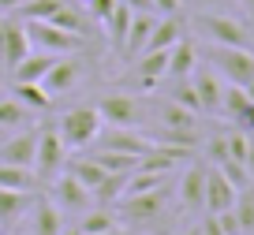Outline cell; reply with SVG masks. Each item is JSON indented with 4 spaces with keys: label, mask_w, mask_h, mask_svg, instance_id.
Returning a JSON list of instances; mask_svg holds the SVG:
<instances>
[{
    "label": "cell",
    "mask_w": 254,
    "mask_h": 235,
    "mask_svg": "<svg viewBox=\"0 0 254 235\" xmlns=\"http://www.w3.org/2000/svg\"><path fill=\"white\" fill-rule=\"evenodd\" d=\"M34 116H38V112H30L23 101L0 97V127H4V131H23V127H30Z\"/></svg>",
    "instance_id": "cell-24"
},
{
    "label": "cell",
    "mask_w": 254,
    "mask_h": 235,
    "mask_svg": "<svg viewBox=\"0 0 254 235\" xmlns=\"http://www.w3.org/2000/svg\"><path fill=\"white\" fill-rule=\"evenodd\" d=\"M64 4H67V0H23L15 11L23 19H45V23H53V19L64 11Z\"/></svg>",
    "instance_id": "cell-29"
},
{
    "label": "cell",
    "mask_w": 254,
    "mask_h": 235,
    "mask_svg": "<svg viewBox=\"0 0 254 235\" xmlns=\"http://www.w3.org/2000/svg\"><path fill=\"white\" fill-rule=\"evenodd\" d=\"M105 235H112V232H105Z\"/></svg>",
    "instance_id": "cell-48"
},
{
    "label": "cell",
    "mask_w": 254,
    "mask_h": 235,
    "mask_svg": "<svg viewBox=\"0 0 254 235\" xmlns=\"http://www.w3.org/2000/svg\"><path fill=\"white\" fill-rule=\"evenodd\" d=\"M243 90H247V97H251V101H254V78H251V82H247Z\"/></svg>",
    "instance_id": "cell-45"
},
{
    "label": "cell",
    "mask_w": 254,
    "mask_h": 235,
    "mask_svg": "<svg viewBox=\"0 0 254 235\" xmlns=\"http://www.w3.org/2000/svg\"><path fill=\"white\" fill-rule=\"evenodd\" d=\"M131 11H153V0H124Z\"/></svg>",
    "instance_id": "cell-41"
},
{
    "label": "cell",
    "mask_w": 254,
    "mask_h": 235,
    "mask_svg": "<svg viewBox=\"0 0 254 235\" xmlns=\"http://www.w3.org/2000/svg\"><path fill=\"white\" fill-rule=\"evenodd\" d=\"M236 194H239V190L232 187L228 179H224L221 168L209 165V168H206V209H209V213L232 209V205H236Z\"/></svg>",
    "instance_id": "cell-13"
},
{
    "label": "cell",
    "mask_w": 254,
    "mask_h": 235,
    "mask_svg": "<svg viewBox=\"0 0 254 235\" xmlns=\"http://www.w3.org/2000/svg\"><path fill=\"white\" fill-rule=\"evenodd\" d=\"M11 97L23 101L30 112H49V105H53V94H49L41 82H15V86H11Z\"/></svg>",
    "instance_id": "cell-25"
},
{
    "label": "cell",
    "mask_w": 254,
    "mask_h": 235,
    "mask_svg": "<svg viewBox=\"0 0 254 235\" xmlns=\"http://www.w3.org/2000/svg\"><path fill=\"white\" fill-rule=\"evenodd\" d=\"M202 8H224V4H228V0H198Z\"/></svg>",
    "instance_id": "cell-43"
},
{
    "label": "cell",
    "mask_w": 254,
    "mask_h": 235,
    "mask_svg": "<svg viewBox=\"0 0 254 235\" xmlns=\"http://www.w3.org/2000/svg\"><path fill=\"white\" fill-rule=\"evenodd\" d=\"M67 172H71L75 179L90 190V194H94V190L105 183V176H109V172H105V168L94 161V157H79V161H71V165H67Z\"/></svg>",
    "instance_id": "cell-26"
},
{
    "label": "cell",
    "mask_w": 254,
    "mask_h": 235,
    "mask_svg": "<svg viewBox=\"0 0 254 235\" xmlns=\"http://www.w3.org/2000/svg\"><path fill=\"white\" fill-rule=\"evenodd\" d=\"M224 157H228V142H224V131H221V134H213V138L206 142V161L217 165V161H224Z\"/></svg>",
    "instance_id": "cell-35"
},
{
    "label": "cell",
    "mask_w": 254,
    "mask_h": 235,
    "mask_svg": "<svg viewBox=\"0 0 254 235\" xmlns=\"http://www.w3.org/2000/svg\"><path fill=\"white\" fill-rule=\"evenodd\" d=\"M183 0H153V15H180Z\"/></svg>",
    "instance_id": "cell-38"
},
{
    "label": "cell",
    "mask_w": 254,
    "mask_h": 235,
    "mask_svg": "<svg viewBox=\"0 0 254 235\" xmlns=\"http://www.w3.org/2000/svg\"><path fill=\"white\" fill-rule=\"evenodd\" d=\"M131 15L135 11L127 8L124 0H116V8L109 11V19H105V26H109V41L116 49H124V38H127V26H131Z\"/></svg>",
    "instance_id": "cell-28"
},
{
    "label": "cell",
    "mask_w": 254,
    "mask_h": 235,
    "mask_svg": "<svg viewBox=\"0 0 254 235\" xmlns=\"http://www.w3.org/2000/svg\"><path fill=\"white\" fill-rule=\"evenodd\" d=\"M79 78H82V63L79 60H71V56H56L53 67H49L45 78H41V86H45L49 94H67Z\"/></svg>",
    "instance_id": "cell-14"
},
{
    "label": "cell",
    "mask_w": 254,
    "mask_h": 235,
    "mask_svg": "<svg viewBox=\"0 0 254 235\" xmlns=\"http://www.w3.org/2000/svg\"><path fill=\"white\" fill-rule=\"evenodd\" d=\"M251 105V97H247V90L243 86H236V82H224V94H221V112L228 119H236L239 112Z\"/></svg>",
    "instance_id": "cell-32"
},
{
    "label": "cell",
    "mask_w": 254,
    "mask_h": 235,
    "mask_svg": "<svg viewBox=\"0 0 254 235\" xmlns=\"http://www.w3.org/2000/svg\"><path fill=\"white\" fill-rule=\"evenodd\" d=\"M53 60H56L53 53H38V49H30V53L11 67V78H15V82H41L45 71L53 67Z\"/></svg>",
    "instance_id": "cell-19"
},
{
    "label": "cell",
    "mask_w": 254,
    "mask_h": 235,
    "mask_svg": "<svg viewBox=\"0 0 254 235\" xmlns=\"http://www.w3.org/2000/svg\"><path fill=\"white\" fill-rule=\"evenodd\" d=\"M239 4H243V8H247V11H254V0H239Z\"/></svg>",
    "instance_id": "cell-46"
},
{
    "label": "cell",
    "mask_w": 254,
    "mask_h": 235,
    "mask_svg": "<svg viewBox=\"0 0 254 235\" xmlns=\"http://www.w3.org/2000/svg\"><path fill=\"white\" fill-rule=\"evenodd\" d=\"M206 168L209 165H202V161H190L180 176V205L190 213L206 209Z\"/></svg>",
    "instance_id": "cell-11"
},
{
    "label": "cell",
    "mask_w": 254,
    "mask_h": 235,
    "mask_svg": "<svg viewBox=\"0 0 254 235\" xmlns=\"http://www.w3.org/2000/svg\"><path fill=\"white\" fill-rule=\"evenodd\" d=\"M217 168H221V172H224V179H228L232 183V187H236V190H247V187H251V172H247V165H243V161H232V157H224V161H217Z\"/></svg>",
    "instance_id": "cell-34"
},
{
    "label": "cell",
    "mask_w": 254,
    "mask_h": 235,
    "mask_svg": "<svg viewBox=\"0 0 254 235\" xmlns=\"http://www.w3.org/2000/svg\"><path fill=\"white\" fill-rule=\"evenodd\" d=\"M243 165H247V172H251V179H254V134L247 138V157H243Z\"/></svg>",
    "instance_id": "cell-40"
},
{
    "label": "cell",
    "mask_w": 254,
    "mask_h": 235,
    "mask_svg": "<svg viewBox=\"0 0 254 235\" xmlns=\"http://www.w3.org/2000/svg\"><path fill=\"white\" fill-rule=\"evenodd\" d=\"M53 202H56L60 213H86L90 202H94V194H90L71 172H56L53 176Z\"/></svg>",
    "instance_id": "cell-7"
},
{
    "label": "cell",
    "mask_w": 254,
    "mask_h": 235,
    "mask_svg": "<svg viewBox=\"0 0 254 235\" xmlns=\"http://www.w3.org/2000/svg\"><path fill=\"white\" fill-rule=\"evenodd\" d=\"M86 8L94 11V19H101V23H105V19H109V11L116 8V0H86Z\"/></svg>",
    "instance_id": "cell-37"
},
{
    "label": "cell",
    "mask_w": 254,
    "mask_h": 235,
    "mask_svg": "<svg viewBox=\"0 0 254 235\" xmlns=\"http://www.w3.org/2000/svg\"><path fill=\"white\" fill-rule=\"evenodd\" d=\"M153 23H157L153 11H135V15H131V26H127V38H124V56H127V60H135V56L142 53L146 38H150V30H153Z\"/></svg>",
    "instance_id": "cell-18"
},
{
    "label": "cell",
    "mask_w": 254,
    "mask_h": 235,
    "mask_svg": "<svg viewBox=\"0 0 254 235\" xmlns=\"http://www.w3.org/2000/svg\"><path fill=\"white\" fill-rule=\"evenodd\" d=\"M180 38H183L180 15H165V19H157V23H153L150 38H146V45H142V53H150V49H172Z\"/></svg>",
    "instance_id": "cell-21"
},
{
    "label": "cell",
    "mask_w": 254,
    "mask_h": 235,
    "mask_svg": "<svg viewBox=\"0 0 254 235\" xmlns=\"http://www.w3.org/2000/svg\"><path fill=\"white\" fill-rule=\"evenodd\" d=\"M190 86H194V94H198V109L202 112H221V94H224V78L217 75L209 63H194V71H190Z\"/></svg>",
    "instance_id": "cell-8"
},
{
    "label": "cell",
    "mask_w": 254,
    "mask_h": 235,
    "mask_svg": "<svg viewBox=\"0 0 254 235\" xmlns=\"http://www.w3.org/2000/svg\"><path fill=\"white\" fill-rule=\"evenodd\" d=\"M161 127L165 131H198V112L183 109L180 101H165L161 105Z\"/></svg>",
    "instance_id": "cell-23"
},
{
    "label": "cell",
    "mask_w": 254,
    "mask_h": 235,
    "mask_svg": "<svg viewBox=\"0 0 254 235\" xmlns=\"http://www.w3.org/2000/svg\"><path fill=\"white\" fill-rule=\"evenodd\" d=\"M0 187L4 190H34L38 176H34V168H19V165H4L0 161Z\"/></svg>",
    "instance_id": "cell-27"
},
{
    "label": "cell",
    "mask_w": 254,
    "mask_h": 235,
    "mask_svg": "<svg viewBox=\"0 0 254 235\" xmlns=\"http://www.w3.org/2000/svg\"><path fill=\"white\" fill-rule=\"evenodd\" d=\"M34 202V190H4L0 187V228H11L19 217H26Z\"/></svg>",
    "instance_id": "cell-20"
},
{
    "label": "cell",
    "mask_w": 254,
    "mask_h": 235,
    "mask_svg": "<svg viewBox=\"0 0 254 235\" xmlns=\"http://www.w3.org/2000/svg\"><path fill=\"white\" fill-rule=\"evenodd\" d=\"M94 109H97L101 119H109V123H116V127H135L138 119H142V105L131 94H109V97H101Z\"/></svg>",
    "instance_id": "cell-9"
},
{
    "label": "cell",
    "mask_w": 254,
    "mask_h": 235,
    "mask_svg": "<svg viewBox=\"0 0 254 235\" xmlns=\"http://www.w3.org/2000/svg\"><path fill=\"white\" fill-rule=\"evenodd\" d=\"M90 157H94L105 172H135V165H138V157L116 153V149H97V153H90Z\"/></svg>",
    "instance_id": "cell-31"
},
{
    "label": "cell",
    "mask_w": 254,
    "mask_h": 235,
    "mask_svg": "<svg viewBox=\"0 0 254 235\" xmlns=\"http://www.w3.org/2000/svg\"><path fill=\"white\" fill-rule=\"evenodd\" d=\"M198 235H224V232L217 224V217H206V220H198Z\"/></svg>",
    "instance_id": "cell-39"
},
{
    "label": "cell",
    "mask_w": 254,
    "mask_h": 235,
    "mask_svg": "<svg viewBox=\"0 0 254 235\" xmlns=\"http://www.w3.org/2000/svg\"><path fill=\"white\" fill-rule=\"evenodd\" d=\"M232 123H236V127H239V131H247V134H254V101H251V105H247V109H243V112H239V116H236V119H232Z\"/></svg>",
    "instance_id": "cell-36"
},
{
    "label": "cell",
    "mask_w": 254,
    "mask_h": 235,
    "mask_svg": "<svg viewBox=\"0 0 254 235\" xmlns=\"http://www.w3.org/2000/svg\"><path fill=\"white\" fill-rule=\"evenodd\" d=\"M194 30L209 41V45H239V49H254V38L243 23L221 15V11H198L194 15Z\"/></svg>",
    "instance_id": "cell-4"
},
{
    "label": "cell",
    "mask_w": 254,
    "mask_h": 235,
    "mask_svg": "<svg viewBox=\"0 0 254 235\" xmlns=\"http://www.w3.org/2000/svg\"><path fill=\"white\" fill-rule=\"evenodd\" d=\"M67 165V146H64L56 123H49L45 131H38V149H34V176L38 179H53L56 172H64Z\"/></svg>",
    "instance_id": "cell-6"
},
{
    "label": "cell",
    "mask_w": 254,
    "mask_h": 235,
    "mask_svg": "<svg viewBox=\"0 0 254 235\" xmlns=\"http://www.w3.org/2000/svg\"><path fill=\"white\" fill-rule=\"evenodd\" d=\"M232 213H236V220H239V232L251 235V232H254V190H251V187L236 194V205H232Z\"/></svg>",
    "instance_id": "cell-33"
},
{
    "label": "cell",
    "mask_w": 254,
    "mask_h": 235,
    "mask_svg": "<svg viewBox=\"0 0 254 235\" xmlns=\"http://www.w3.org/2000/svg\"><path fill=\"white\" fill-rule=\"evenodd\" d=\"M183 235H198V224H190V228H187V232H183Z\"/></svg>",
    "instance_id": "cell-47"
},
{
    "label": "cell",
    "mask_w": 254,
    "mask_h": 235,
    "mask_svg": "<svg viewBox=\"0 0 254 235\" xmlns=\"http://www.w3.org/2000/svg\"><path fill=\"white\" fill-rule=\"evenodd\" d=\"M23 0H0V15H8V11H15Z\"/></svg>",
    "instance_id": "cell-42"
},
{
    "label": "cell",
    "mask_w": 254,
    "mask_h": 235,
    "mask_svg": "<svg viewBox=\"0 0 254 235\" xmlns=\"http://www.w3.org/2000/svg\"><path fill=\"white\" fill-rule=\"evenodd\" d=\"M60 235H82V232H79V224H71V228H60Z\"/></svg>",
    "instance_id": "cell-44"
},
{
    "label": "cell",
    "mask_w": 254,
    "mask_h": 235,
    "mask_svg": "<svg viewBox=\"0 0 254 235\" xmlns=\"http://www.w3.org/2000/svg\"><path fill=\"white\" fill-rule=\"evenodd\" d=\"M116 205V220H127V224H150V220H157L161 213H165L168 205V183L157 190H146V194H127L120 198Z\"/></svg>",
    "instance_id": "cell-5"
},
{
    "label": "cell",
    "mask_w": 254,
    "mask_h": 235,
    "mask_svg": "<svg viewBox=\"0 0 254 235\" xmlns=\"http://www.w3.org/2000/svg\"><path fill=\"white\" fill-rule=\"evenodd\" d=\"M26 213H30V235H60L64 213L56 209V202H49V198H34Z\"/></svg>",
    "instance_id": "cell-16"
},
{
    "label": "cell",
    "mask_w": 254,
    "mask_h": 235,
    "mask_svg": "<svg viewBox=\"0 0 254 235\" xmlns=\"http://www.w3.org/2000/svg\"><path fill=\"white\" fill-rule=\"evenodd\" d=\"M194 63H198L194 45H190L187 38H180L172 49H168V71H165V78H187L190 71H194Z\"/></svg>",
    "instance_id": "cell-22"
},
{
    "label": "cell",
    "mask_w": 254,
    "mask_h": 235,
    "mask_svg": "<svg viewBox=\"0 0 254 235\" xmlns=\"http://www.w3.org/2000/svg\"><path fill=\"white\" fill-rule=\"evenodd\" d=\"M168 71V49H150V53H138L135 56V78L142 86H153L161 82Z\"/></svg>",
    "instance_id": "cell-17"
},
{
    "label": "cell",
    "mask_w": 254,
    "mask_h": 235,
    "mask_svg": "<svg viewBox=\"0 0 254 235\" xmlns=\"http://www.w3.org/2000/svg\"><path fill=\"white\" fill-rule=\"evenodd\" d=\"M34 149H38V131H15L4 146H0V161L19 168H34Z\"/></svg>",
    "instance_id": "cell-12"
},
{
    "label": "cell",
    "mask_w": 254,
    "mask_h": 235,
    "mask_svg": "<svg viewBox=\"0 0 254 235\" xmlns=\"http://www.w3.org/2000/svg\"><path fill=\"white\" fill-rule=\"evenodd\" d=\"M30 53V38H26V30L19 23H11V19H4V38H0V67H15L23 56Z\"/></svg>",
    "instance_id": "cell-15"
},
{
    "label": "cell",
    "mask_w": 254,
    "mask_h": 235,
    "mask_svg": "<svg viewBox=\"0 0 254 235\" xmlns=\"http://www.w3.org/2000/svg\"><path fill=\"white\" fill-rule=\"evenodd\" d=\"M97 142H101V149H116V153H131V157H142L153 146L150 134H138L135 127H116V123H109V131L101 127Z\"/></svg>",
    "instance_id": "cell-10"
},
{
    "label": "cell",
    "mask_w": 254,
    "mask_h": 235,
    "mask_svg": "<svg viewBox=\"0 0 254 235\" xmlns=\"http://www.w3.org/2000/svg\"><path fill=\"white\" fill-rule=\"evenodd\" d=\"M23 30H26V38H30V49H38V53L71 56L75 49L82 45V34L64 30V26L45 23V19H23Z\"/></svg>",
    "instance_id": "cell-3"
},
{
    "label": "cell",
    "mask_w": 254,
    "mask_h": 235,
    "mask_svg": "<svg viewBox=\"0 0 254 235\" xmlns=\"http://www.w3.org/2000/svg\"><path fill=\"white\" fill-rule=\"evenodd\" d=\"M105 119L97 116L94 105H79V109H67L60 119H56V131H60L64 146L67 149H86L97 142V134H101Z\"/></svg>",
    "instance_id": "cell-1"
},
{
    "label": "cell",
    "mask_w": 254,
    "mask_h": 235,
    "mask_svg": "<svg viewBox=\"0 0 254 235\" xmlns=\"http://www.w3.org/2000/svg\"><path fill=\"white\" fill-rule=\"evenodd\" d=\"M112 228H116V213H109V209H86L79 217L82 235H105V232H112Z\"/></svg>",
    "instance_id": "cell-30"
},
{
    "label": "cell",
    "mask_w": 254,
    "mask_h": 235,
    "mask_svg": "<svg viewBox=\"0 0 254 235\" xmlns=\"http://www.w3.org/2000/svg\"><path fill=\"white\" fill-rule=\"evenodd\" d=\"M206 60L224 82H236V86H247L254 78V49H239V45H209Z\"/></svg>",
    "instance_id": "cell-2"
}]
</instances>
